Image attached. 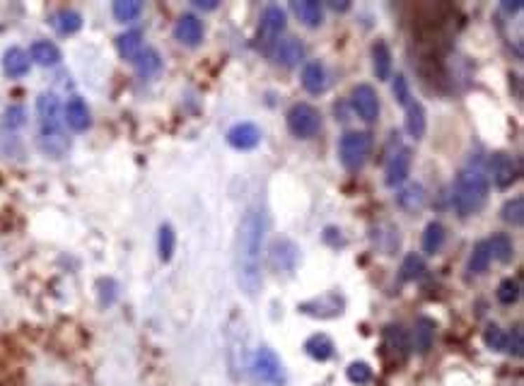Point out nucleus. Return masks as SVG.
<instances>
[{
	"label": "nucleus",
	"instance_id": "3",
	"mask_svg": "<svg viewBox=\"0 0 524 386\" xmlns=\"http://www.w3.org/2000/svg\"><path fill=\"white\" fill-rule=\"evenodd\" d=\"M370 152H372V135L365 130H348L343 138L338 140V157L341 165L351 172H358L360 167L368 162Z\"/></svg>",
	"mask_w": 524,
	"mask_h": 386
},
{
	"label": "nucleus",
	"instance_id": "24",
	"mask_svg": "<svg viewBox=\"0 0 524 386\" xmlns=\"http://www.w3.org/2000/svg\"><path fill=\"white\" fill-rule=\"evenodd\" d=\"M435 340V322L428 317H420L413 326V345L418 352H428Z\"/></svg>",
	"mask_w": 524,
	"mask_h": 386
},
{
	"label": "nucleus",
	"instance_id": "8",
	"mask_svg": "<svg viewBox=\"0 0 524 386\" xmlns=\"http://www.w3.org/2000/svg\"><path fill=\"white\" fill-rule=\"evenodd\" d=\"M269 259H271L273 270H278V273H293L300 261V249L293 239L278 237V239H273V244L269 249Z\"/></svg>",
	"mask_w": 524,
	"mask_h": 386
},
{
	"label": "nucleus",
	"instance_id": "18",
	"mask_svg": "<svg viewBox=\"0 0 524 386\" xmlns=\"http://www.w3.org/2000/svg\"><path fill=\"white\" fill-rule=\"evenodd\" d=\"M29 65H32V61H29V56H27L25 48L13 46V48H8V51H5L3 70L10 75V78H22V75H27V73H29Z\"/></svg>",
	"mask_w": 524,
	"mask_h": 386
},
{
	"label": "nucleus",
	"instance_id": "19",
	"mask_svg": "<svg viewBox=\"0 0 524 386\" xmlns=\"http://www.w3.org/2000/svg\"><path fill=\"white\" fill-rule=\"evenodd\" d=\"M334 350H336L334 340H331L326 333H314V336H309V338L304 340V352H307V355L312 357V360H316V362L331 360V357H334Z\"/></svg>",
	"mask_w": 524,
	"mask_h": 386
},
{
	"label": "nucleus",
	"instance_id": "9",
	"mask_svg": "<svg viewBox=\"0 0 524 386\" xmlns=\"http://www.w3.org/2000/svg\"><path fill=\"white\" fill-rule=\"evenodd\" d=\"M351 106H353V111L363 118V121H368V123L377 121V116H379V97H377V92H375V87L365 85V83L353 87Z\"/></svg>",
	"mask_w": 524,
	"mask_h": 386
},
{
	"label": "nucleus",
	"instance_id": "5",
	"mask_svg": "<svg viewBox=\"0 0 524 386\" xmlns=\"http://www.w3.org/2000/svg\"><path fill=\"white\" fill-rule=\"evenodd\" d=\"M252 369L264 384H269V386L285 384V369H283V362L271 347H261V350H256V355L252 360Z\"/></svg>",
	"mask_w": 524,
	"mask_h": 386
},
{
	"label": "nucleus",
	"instance_id": "11",
	"mask_svg": "<svg viewBox=\"0 0 524 386\" xmlns=\"http://www.w3.org/2000/svg\"><path fill=\"white\" fill-rule=\"evenodd\" d=\"M490 174H493V184L498 188H510L512 184L520 179V167L517 160L510 157L507 152H495L490 157Z\"/></svg>",
	"mask_w": 524,
	"mask_h": 386
},
{
	"label": "nucleus",
	"instance_id": "25",
	"mask_svg": "<svg viewBox=\"0 0 524 386\" xmlns=\"http://www.w3.org/2000/svg\"><path fill=\"white\" fill-rule=\"evenodd\" d=\"M372 70L377 75V80L391 78V51L384 41H377L372 46Z\"/></svg>",
	"mask_w": 524,
	"mask_h": 386
},
{
	"label": "nucleus",
	"instance_id": "43",
	"mask_svg": "<svg viewBox=\"0 0 524 386\" xmlns=\"http://www.w3.org/2000/svg\"><path fill=\"white\" fill-rule=\"evenodd\" d=\"M505 350H507V352H512V355H515V357H522L524 345H522V329H520V326H517V329L512 331L510 336H507Z\"/></svg>",
	"mask_w": 524,
	"mask_h": 386
},
{
	"label": "nucleus",
	"instance_id": "38",
	"mask_svg": "<svg viewBox=\"0 0 524 386\" xmlns=\"http://www.w3.org/2000/svg\"><path fill=\"white\" fill-rule=\"evenodd\" d=\"M346 377L351 384L368 386L370 382H372V369H370L368 362H351L346 369Z\"/></svg>",
	"mask_w": 524,
	"mask_h": 386
},
{
	"label": "nucleus",
	"instance_id": "22",
	"mask_svg": "<svg viewBox=\"0 0 524 386\" xmlns=\"http://www.w3.org/2000/svg\"><path fill=\"white\" fill-rule=\"evenodd\" d=\"M293 13L307 27H319L321 20H324V8H321V3H316V0H300V3H293Z\"/></svg>",
	"mask_w": 524,
	"mask_h": 386
},
{
	"label": "nucleus",
	"instance_id": "26",
	"mask_svg": "<svg viewBox=\"0 0 524 386\" xmlns=\"http://www.w3.org/2000/svg\"><path fill=\"white\" fill-rule=\"evenodd\" d=\"M488 249H490V256L495 261H500V263H510V261L515 259V244H512V239L503 235V232H498V235H493L488 239Z\"/></svg>",
	"mask_w": 524,
	"mask_h": 386
},
{
	"label": "nucleus",
	"instance_id": "33",
	"mask_svg": "<svg viewBox=\"0 0 524 386\" xmlns=\"http://www.w3.org/2000/svg\"><path fill=\"white\" fill-rule=\"evenodd\" d=\"M384 345H387V350L406 355V350H408V333L401 329V326H387V331H384Z\"/></svg>",
	"mask_w": 524,
	"mask_h": 386
},
{
	"label": "nucleus",
	"instance_id": "20",
	"mask_svg": "<svg viewBox=\"0 0 524 386\" xmlns=\"http://www.w3.org/2000/svg\"><path fill=\"white\" fill-rule=\"evenodd\" d=\"M403 109H406V130H408V135H411V138H416V140L423 138L425 128H428V116H425L423 104L416 102V99H411Z\"/></svg>",
	"mask_w": 524,
	"mask_h": 386
},
{
	"label": "nucleus",
	"instance_id": "16",
	"mask_svg": "<svg viewBox=\"0 0 524 386\" xmlns=\"http://www.w3.org/2000/svg\"><path fill=\"white\" fill-rule=\"evenodd\" d=\"M65 123H68L75 133H83V130L90 128L92 116H90V106L85 104V99L73 97V99L65 104Z\"/></svg>",
	"mask_w": 524,
	"mask_h": 386
},
{
	"label": "nucleus",
	"instance_id": "12",
	"mask_svg": "<svg viewBox=\"0 0 524 386\" xmlns=\"http://www.w3.org/2000/svg\"><path fill=\"white\" fill-rule=\"evenodd\" d=\"M227 143L234 150H254L261 143V130L252 121H242L227 130Z\"/></svg>",
	"mask_w": 524,
	"mask_h": 386
},
{
	"label": "nucleus",
	"instance_id": "42",
	"mask_svg": "<svg viewBox=\"0 0 524 386\" xmlns=\"http://www.w3.org/2000/svg\"><path fill=\"white\" fill-rule=\"evenodd\" d=\"M3 126L5 128H20L25 126V109L22 106H10L3 116Z\"/></svg>",
	"mask_w": 524,
	"mask_h": 386
},
{
	"label": "nucleus",
	"instance_id": "27",
	"mask_svg": "<svg viewBox=\"0 0 524 386\" xmlns=\"http://www.w3.org/2000/svg\"><path fill=\"white\" fill-rule=\"evenodd\" d=\"M39 148L41 152H46L48 157H53V160H61L70 148V140L65 138L63 130L61 133H51V135H39Z\"/></svg>",
	"mask_w": 524,
	"mask_h": 386
},
{
	"label": "nucleus",
	"instance_id": "14",
	"mask_svg": "<svg viewBox=\"0 0 524 386\" xmlns=\"http://www.w3.org/2000/svg\"><path fill=\"white\" fill-rule=\"evenodd\" d=\"M283 29H285V13L281 10V5H269L261 15V39L276 41Z\"/></svg>",
	"mask_w": 524,
	"mask_h": 386
},
{
	"label": "nucleus",
	"instance_id": "28",
	"mask_svg": "<svg viewBox=\"0 0 524 386\" xmlns=\"http://www.w3.org/2000/svg\"><path fill=\"white\" fill-rule=\"evenodd\" d=\"M116 48H119V53H121L123 58L133 61V58L143 51V34H140L138 29L123 32V34L116 39Z\"/></svg>",
	"mask_w": 524,
	"mask_h": 386
},
{
	"label": "nucleus",
	"instance_id": "17",
	"mask_svg": "<svg viewBox=\"0 0 524 386\" xmlns=\"http://www.w3.org/2000/svg\"><path fill=\"white\" fill-rule=\"evenodd\" d=\"M329 80H326V68L319 61H309L302 68V87L309 95H321L326 90Z\"/></svg>",
	"mask_w": 524,
	"mask_h": 386
},
{
	"label": "nucleus",
	"instance_id": "44",
	"mask_svg": "<svg viewBox=\"0 0 524 386\" xmlns=\"http://www.w3.org/2000/svg\"><path fill=\"white\" fill-rule=\"evenodd\" d=\"M503 10H505L507 15L520 13V10H522V0H505V3H503Z\"/></svg>",
	"mask_w": 524,
	"mask_h": 386
},
{
	"label": "nucleus",
	"instance_id": "39",
	"mask_svg": "<svg viewBox=\"0 0 524 386\" xmlns=\"http://www.w3.org/2000/svg\"><path fill=\"white\" fill-rule=\"evenodd\" d=\"M520 282H517L515 278H505L503 282L498 285V302L500 304H515L517 300H520Z\"/></svg>",
	"mask_w": 524,
	"mask_h": 386
},
{
	"label": "nucleus",
	"instance_id": "7",
	"mask_svg": "<svg viewBox=\"0 0 524 386\" xmlns=\"http://www.w3.org/2000/svg\"><path fill=\"white\" fill-rule=\"evenodd\" d=\"M36 116H39V135L61 133V102L51 92H43L36 99Z\"/></svg>",
	"mask_w": 524,
	"mask_h": 386
},
{
	"label": "nucleus",
	"instance_id": "4",
	"mask_svg": "<svg viewBox=\"0 0 524 386\" xmlns=\"http://www.w3.org/2000/svg\"><path fill=\"white\" fill-rule=\"evenodd\" d=\"M321 128V113L319 109H314L312 104H295L290 111H288V130L300 140L314 138Z\"/></svg>",
	"mask_w": 524,
	"mask_h": 386
},
{
	"label": "nucleus",
	"instance_id": "45",
	"mask_svg": "<svg viewBox=\"0 0 524 386\" xmlns=\"http://www.w3.org/2000/svg\"><path fill=\"white\" fill-rule=\"evenodd\" d=\"M196 8L201 10H215L217 8V0H194Z\"/></svg>",
	"mask_w": 524,
	"mask_h": 386
},
{
	"label": "nucleus",
	"instance_id": "29",
	"mask_svg": "<svg viewBox=\"0 0 524 386\" xmlns=\"http://www.w3.org/2000/svg\"><path fill=\"white\" fill-rule=\"evenodd\" d=\"M490 261H493V256H490V249H488V242L485 239H481V242L473 244L471 249V256H469V270L476 275H481L488 270Z\"/></svg>",
	"mask_w": 524,
	"mask_h": 386
},
{
	"label": "nucleus",
	"instance_id": "6",
	"mask_svg": "<svg viewBox=\"0 0 524 386\" xmlns=\"http://www.w3.org/2000/svg\"><path fill=\"white\" fill-rule=\"evenodd\" d=\"M297 309L302 314H307V317L334 319V317H341V314H343V309H346V300H343L338 292H324V295L302 302Z\"/></svg>",
	"mask_w": 524,
	"mask_h": 386
},
{
	"label": "nucleus",
	"instance_id": "34",
	"mask_svg": "<svg viewBox=\"0 0 524 386\" xmlns=\"http://www.w3.org/2000/svg\"><path fill=\"white\" fill-rule=\"evenodd\" d=\"M112 13L119 22H133L143 13V3H140V0H116Z\"/></svg>",
	"mask_w": 524,
	"mask_h": 386
},
{
	"label": "nucleus",
	"instance_id": "40",
	"mask_svg": "<svg viewBox=\"0 0 524 386\" xmlns=\"http://www.w3.org/2000/svg\"><path fill=\"white\" fill-rule=\"evenodd\" d=\"M483 343L490 347V350H505V343H507V333L500 326L490 324L488 329L483 331Z\"/></svg>",
	"mask_w": 524,
	"mask_h": 386
},
{
	"label": "nucleus",
	"instance_id": "2",
	"mask_svg": "<svg viewBox=\"0 0 524 386\" xmlns=\"http://www.w3.org/2000/svg\"><path fill=\"white\" fill-rule=\"evenodd\" d=\"M490 193V179L481 170H464L457 177L452 205L462 217H471L485 205Z\"/></svg>",
	"mask_w": 524,
	"mask_h": 386
},
{
	"label": "nucleus",
	"instance_id": "23",
	"mask_svg": "<svg viewBox=\"0 0 524 386\" xmlns=\"http://www.w3.org/2000/svg\"><path fill=\"white\" fill-rule=\"evenodd\" d=\"M423 203H425V188L420 184H411V186H406L403 191L396 193V205L401 210H406V213H416V210L423 208Z\"/></svg>",
	"mask_w": 524,
	"mask_h": 386
},
{
	"label": "nucleus",
	"instance_id": "13",
	"mask_svg": "<svg viewBox=\"0 0 524 386\" xmlns=\"http://www.w3.org/2000/svg\"><path fill=\"white\" fill-rule=\"evenodd\" d=\"M174 36L184 46H199L201 39H203V22L196 18V15H182L177 27H174Z\"/></svg>",
	"mask_w": 524,
	"mask_h": 386
},
{
	"label": "nucleus",
	"instance_id": "36",
	"mask_svg": "<svg viewBox=\"0 0 524 386\" xmlns=\"http://www.w3.org/2000/svg\"><path fill=\"white\" fill-rule=\"evenodd\" d=\"M401 280H416L420 275L425 273V261L423 256H418V254H406V259L401 261Z\"/></svg>",
	"mask_w": 524,
	"mask_h": 386
},
{
	"label": "nucleus",
	"instance_id": "21",
	"mask_svg": "<svg viewBox=\"0 0 524 386\" xmlns=\"http://www.w3.org/2000/svg\"><path fill=\"white\" fill-rule=\"evenodd\" d=\"M29 56L34 63L43 65V68H51V65H56L61 61V48L56 46L53 41H34L29 48Z\"/></svg>",
	"mask_w": 524,
	"mask_h": 386
},
{
	"label": "nucleus",
	"instance_id": "15",
	"mask_svg": "<svg viewBox=\"0 0 524 386\" xmlns=\"http://www.w3.org/2000/svg\"><path fill=\"white\" fill-rule=\"evenodd\" d=\"M273 58L285 68H295L304 61V46L297 39H281L273 46Z\"/></svg>",
	"mask_w": 524,
	"mask_h": 386
},
{
	"label": "nucleus",
	"instance_id": "1",
	"mask_svg": "<svg viewBox=\"0 0 524 386\" xmlns=\"http://www.w3.org/2000/svg\"><path fill=\"white\" fill-rule=\"evenodd\" d=\"M266 235V215L259 205L244 210L234 242V270L237 282L247 297H256L261 290V247Z\"/></svg>",
	"mask_w": 524,
	"mask_h": 386
},
{
	"label": "nucleus",
	"instance_id": "37",
	"mask_svg": "<svg viewBox=\"0 0 524 386\" xmlns=\"http://www.w3.org/2000/svg\"><path fill=\"white\" fill-rule=\"evenodd\" d=\"M174 247H177V237H174V230L169 225L160 227V235H157V251H160L162 261H169L174 256Z\"/></svg>",
	"mask_w": 524,
	"mask_h": 386
},
{
	"label": "nucleus",
	"instance_id": "46",
	"mask_svg": "<svg viewBox=\"0 0 524 386\" xmlns=\"http://www.w3.org/2000/svg\"><path fill=\"white\" fill-rule=\"evenodd\" d=\"M329 5H331L334 10H341V13H343V10L351 8V3H348V0H341V3H329Z\"/></svg>",
	"mask_w": 524,
	"mask_h": 386
},
{
	"label": "nucleus",
	"instance_id": "35",
	"mask_svg": "<svg viewBox=\"0 0 524 386\" xmlns=\"http://www.w3.org/2000/svg\"><path fill=\"white\" fill-rule=\"evenodd\" d=\"M500 217H503L507 225L522 227V222H524V198L522 195L507 200V203L503 205V210H500Z\"/></svg>",
	"mask_w": 524,
	"mask_h": 386
},
{
	"label": "nucleus",
	"instance_id": "10",
	"mask_svg": "<svg viewBox=\"0 0 524 386\" xmlns=\"http://www.w3.org/2000/svg\"><path fill=\"white\" fill-rule=\"evenodd\" d=\"M411 165H413V152L411 148H401L398 152L389 157V162H387V172H384V181L389 188H396V186H403L408 179V174H411Z\"/></svg>",
	"mask_w": 524,
	"mask_h": 386
},
{
	"label": "nucleus",
	"instance_id": "31",
	"mask_svg": "<svg viewBox=\"0 0 524 386\" xmlns=\"http://www.w3.org/2000/svg\"><path fill=\"white\" fill-rule=\"evenodd\" d=\"M445 237H447L445 225H442V222H430L423 232V251L438 254L442 249V244H445Z\"/></svg>",
	"mask_w": 524,
	"mask_h": 386
},
{
	"label": "nucleus",
	"instance_id": "41",
	"mask_svg": "<svg viewBox=\"0 0 524 386\" xmlns=\"http://www.w3.org/2000/svg\"><path fill=\"white\" fill-rule=\"evenodd\" d=\"M391 90H394V97H396V102H398L401 106H406L408 102L413 99L411 90H408V80L403 78V75H396V78H394V85H391Z\"/></svg>",
	"mask_w": 524,
	"mask_h": 386
},
{
	"label": "nucleus",
	"instance_id": "32",
	"mask_svg": "<svg viewBox=\"0 0 524 386\" xmlns=\"http://www.w3.org/2000/svg\"><path fill=\"white\" fill-rule=\"evenodd\" d=\"M135 68H138V73L143 75V78H150V75H155L157 70H160V53L155 51V48H143V51L138 53V56L133 58Z\"/></svg>",
	"mask_w": 524,
	"mask_h": 386
},
{
	"label": "nucleus",
	"instance_id": "30",
	"mask_svg": "<svg viewBox=\"0 0 524 386\" xmlns=\"http://www.w3.org/2000/svg\"><path fill=\"white\" fill-rule=\"evenodd\" d=\"M53 27H56L58 34H75V32L83 27V18H80V13H75V10H70V8L58 10V13L53 15Z\"/></svg>",
	"mask_w": 524,
	"mask_h": 386
}]
</instances>
